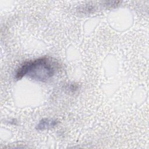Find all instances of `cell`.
I'll return each mask as SVG.
<instances>
[{
    "mask_svg": "<svg viewBox=\"0 0 149 149\" xmlns=\"http://www.w3.org/2000/svg\"><path fill=\"white\" fill-rule=\"evenodd\" d=\"M57 63L46 57L24 62L17 70L15 78L21 79L27 76L33 80L45 81L52 77L56 72Z\"/></svg>",
    "mask_w": 149,
    "mask_h": 149,
    "instance_id": "6da1fadb",
    "label": "cell"
},
{
    "mask_svg": "<svg viewBox=\"0 0 149 149\" xmlns=\"http://www.w3.org/2000/svg\"><path fill=\"white\" fill-rule=\"evenodd\" d=\"M58 123V121L55 119H51L48 118H44L41 119L37 126V129L43 130L49 129L56 126Z\"/></svg>",
    "mask_w": 149,
    "mask_h": 149,
    "instance_id": "7a4b0ae2",
    "label": "cell"
}]
</instances>
